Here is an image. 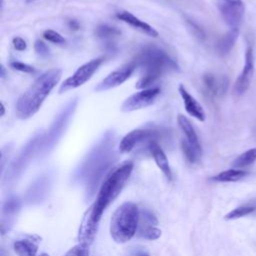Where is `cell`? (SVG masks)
<instances>
[{
	"label": "cell",
	"mask_w": 256,
	"mask_h": 256,
	"mask_svg": "<svg viewBox=\"0 0 256 256\" xmlns=\"http://www.w3.org/2000/svg\"><path fill=\"white\" fill-rule=\"evenodd\" d=\"M115 144V133L112 130L106 131L75 170L74 180L85 184L88 199L95 194L100 182L107 176L117 159Z\"/></svg>",
	"instance_id": "obj_1"
},
{
	"label": "cell",
	"mask_w": 256,
	"mask_h": 256,
	"mask_svg": "<svg viewBox=\"0 0 256 256\" xmlns=\"http://www.w3.org/2000/svg\"><path fill=\"white\" fill-rule=\"evenodd\" d=\"M134 61L140 71L135 87L140 90L152 88V85L167 72L179 71L176 61L164 50L155 46L143 48Z\"/></svg>",
	"instance_id": "obj_2"
},
{
	"label": "cell",
	"mask_w": 256,
	"mask_h": 256,
	"mask_svg": "<svg viewBox=\"0 0 256 256\" xmlns=\"http://www.w3.org/2000/svg\"><path fill=\"white\" fill-rule=\"evenodd\" d=\"M62 70L52 68L41 74L18 98L15 106L16 116L19 119H28L34 116L43 102L58 84Z\"/></svg>",
	"instance_id": "obj_3"
},
{
	"label": "cell",
	"mask_w": 256,
	"mask_h": 256,
	"mask_svg": "<svg viewBox=\"0 0 256 256\" xmlns=\"http://www.w3.org/2000/svg\"><path fill=\"white\" fill-rule=\"evenodd\" d=\"M134 168L132 161H125L110 171L101 183L93 205L88 209L91 218L99 223L103 212L120 194Z\"/></svg>",
	"instance_id": "obj_4"
},
{
	"label": "cell",
	"mask_w": 256,
	"mask_h": 256,
	"mask_svg": "<svg viewBox=\"0 0 256 256\" xmlns=\"http://www.w3.org/2000/svg\"><path fill=\"white\" fill-rule=\"evenodd\" d=\"M140 220L136 204L125 202L114 212L110 223V234L117 243H125L135 235Z\"/></svg>",
	"instance_id": "obj_5"
},
{
	"label": "cell",
	"mask_w": 256,
	"mask_h": 256,
	"mask_svg": "<svg viewBox=\"0 0 256 256\" xmlns=\"http://www.w3.org/2000/svg\"><path fill=\"white\" fill-rule=\"evenodd\" d=\"M77 104H78L77 98H73L69 100L65 104V106L58 112V114L54 117L49 129L45 134H43L39 155L45 156L49 154L57 145V143L65 133L69 125V122L76 111Z\"/></svg>",
	"instance_id": "obj_6"
},
{
	"label": "cell",
	"mask_w": 256,
	"mask_h": 256,
	"mask_svg": "<svg viewBox=\"0 0 256 256\" xmlns=\"http://www.w3.org/2000/svg\"><path fill=\"white\" fill-rule=\"evenodd\" d=\"M42 138V133H36L22 147L17 156L12 160L10 165L7 167L4 176V184L10 186L21 177V175L26 170L34 156L36 154H39Z\"/></svg>",
	"instance_id": "obj_7"
},
{
	"label": "cell",
	"mask_w": 256,
	"mask_h": 256,
	"mask_svg": "<svg viewBox=\"0 0 256 256\" xmlns=\"http://www.w3.org/2000/svg\"><path fill=\"white\" fill-rule=\"evenodd\" d=\"M102 62H103V58L98 57L81 65L70 77H68L63 81V83L60 85L59 93L63 94L65 92L76 89L82 86L83 84H85L88 80L91 79L94 73L98 70Z\"/></svg>",
	"instance_id": "obj_8"
},
{
	"label": "cell",
	"mask_w": 256,
	"mask_h": 256,
	"mask_svg": "<svg viewBox=\"0 0 256 256\" xmlns=\"http://www.w3.org/2000/svg\"><path fill=\"white\" fill-rule=\"evenodd\" d=\"M216 6L230 29L239 28L245 13V5L242 0H217Z\"/></svg>",
	"instance_id": "obj_9"
},
{
	"label": "cell",
	"mask_w": 256,
	"mask_h": 256,
	"mask_svg": "<svg viewBox=\"0 0 256 256\" xmlns=\"http://www.w3.org/2000/svg\"><path fill=\"white\" fill-rule=\"evenodd\" d=\"M161 136V133L158 130L152 128H137L128 132L120 141L118 145V150L121 153L131 152L135 146L140 143H146L156 140Z\"/></svg>",
	"instance_id": "obj_10"
},
{
	"label": "cell",
	"mask_w": 256,
	"mask_h": 256,
	"mask_svg": "<svg viewBox=\"0 0 256 256\" xmlns=\"http://www.w3.org/2000/svg\"><path fill=\"white\" fill-rule=\"evenodd\" d=\"M160 94L159 87H152L148 89H142L126 98L122 103L120 109L123 112H132L139 109L146 108L152 105L158 95Z\"/></svg>",
	"instance_id": "obj_11"
},
{
	"label": "cell",
	"mask_w": 256,
	"mask_h": 256,
	"mask_svg": "<svg viewBox=\"0 0 256 256\" xmlns=\"http://www.w3.org/2000/svg\"><path fill=\"white\" fill-rule=\"evenodd\" d=\"M137 65L135 61H131L129 63L124 64L123 66L117 68L116 70L110 72L104 79H102L95 87L96 92L107 91L109 89L115 88L121 84H123L135 71Z\"/></svg>",
	"instance_id": "obj_12"
},
{
	"label": "cell",
	"mask_w": 256,
	"mask_h": 256,
	"mask_svg": "<svg viewBox=\"0 0 256 256\" xmlns=\"http://www.w3.org/2000/svg\"><path fill=\"white\" fill-rule=\"evenodd\" d=\"M51 187V178L49 175H41L36 178L26 190L24 200L29 205L42 203L47 197Z\"/></svg>",
	"instance_id": "obj_13"
},
{
	"label": "cell",
	"mask_w": 256,
	"mask_h": 256,
	"mask_svg": "<svg viewBox=\"0 0 256 256\" xmlns=\"http://www.w3.org/2000/svg\"><path fill=\"white\" fill-rule=\"evenodd\" d=\"M254 66H255V61H254L253 48L251 46H248L245 52V62H244L243 69L239 74L234 85L235 95L240 96L248 90L251 80L253 78Z\"/></svg>",
	"instance_id": "obj_14"
},
{
	"label": "cell",
	"mask_w": 256,
	"mask_h": 256,
	"mask_svg": "<svg viewBox=\"0 0 256 256\" xmlns=\"http://www.w3.org/2000/svg\"><path fill=\"white\" fill-rule=\"evenodd\" d=\"M158 220L149 210L140 212V220L137 229L138 236L147 240H156L161 236V231L157 228Z\"/></svg>",
	"instance_id": "obj_15"
},
{
	"label": "cell",
	"mask_w": 256,
	"mask_h": 256,
	"mask_svg": "<svg viewBox=\"0 0 256 256\" xmlns=\"http://www.w3.org/2000/svg\"><path fill=\"white\" fill-rule=\"evenodd\" d=\"M178 92L183 100V104L185 107L186 112L194 117L195 119H197L198 121H205L206 118V114L205 111L203 109V107L201 106V104L187 91V89L184 87L183 84H180L178 87Z\"/></svg>",
	"instance_id": "obj_16"
},
{
	"label": "cell",
	"mask_w": 256,
	"mask_h": 256,
	"mask_svg": "<svg viewBox=\"0 0 256 256\" xmlns=\"http://www.w3.org/2000/svg\"><path fill=\"white\" fill-rule=\"evenodd\" d=\"M203 82L208 93L214 97H222L225 95L229 86V79L226 75L206 74L203 77Z\"/></svg>",
	"instance_id": "obj_17"
},
{
	"label": "cell",
	"mask_w": 256,
	"mask_h": 256,
	"mask_svg": "<svg viewBox=\"0 0 256 256\" xmlns=\"http://www.w3.org/2000/svg\"><path fill=\"white\" fill-rule=\"evenodd\" d=\"M116 17L121 20L122 22L128 24L129 26H131L132 28H134L135 30L150 36V37H158V32L148 23L142 21L141 19H139L138 17H136L135 15H133L132 13L128 12V11H119L116 13Z\"/></svg>",
	"instance_id": "obj_18"
},
{
	"label": "cell",
	"mask_w": 256,
	"mask_h": 256,
	"mask_svg": "<svg viewBox=\"0 0 256 256\" xmlns=\"http://www.w3.org/2000/svg\"><path fill=\"white\" fill-rule=\"evenodd\" d=\"M21 209V200L17 196H9L2 205V220L1 227L2 231H4L5 227L7 229L12 225L15 216Z\"/></svg>",
	"instance_id": "obj_19"
},
{
	"label": "cell",
	"mask_w": 256,
	"mask_h": 256,
	"mask_svg": "<svg viewBox=\"0 0 256 256\" xmlns=\"http://www.w3.org/2000/svg\"><path fill=\"white\" fill-rule=\"evenodd\" d=\"M97 228H98V223L91 218L87 210L79 228V233H78L79 244L89 247L95 238V235L97 233Z\"/></svg>",
	"instance_id": "obj_20"
},
{
	"label": "cell",
	"mask_w": 256,
	"mask_h": 256,
	"mask_svg": "<svg viewBox=\"0 0 256 256\" xmlns=\"http://www.w3.org/2000/svg\"><path fill=\"white\" fill-rule=\"evenodd\" d=\"M147 149L151 153L155 163L157 164L158 168L163 172V174L166 176L168 180L172 179V171L167 159L166 154L158 144L156 140H153L147 144Z\"/></svg>",
	"instance_id": "obj_21"
},
{
	"label": "cell",
	"mask_w": 256,
	"mask_h": 256,
	"mask_svg": "<svg viewBox=\"0 0 256 256\" xmlns=\"http://www.w3.org/2000/svg\"><path fill=\"white\" fill-rule=\"evenodd\" d=\"M177 123H178L179 128L181 129V131L185 135V140L187 141V143L190 146H192L197 152L202 154L201 144L199 142L198 136H197V134L195 132V129L192 126L190 120L186 116L179 114L178 117H177Z\"/></svg>",
	"instance_id": "obj_22"
},
{
	"label": "cell",
	"mask_w": 256,
	"mask_h": 256,
	"mask_svg": "<svg viewBox=\"0 0 256 256\" xmlns=\"http://www.w3.org/2000/svg\"><path fill=\"white\" fill-rule=\"evenodd\" d=\"M239 35V28L230 29L216 43V51L220 56L227 55L234 47Z\"/></svg>",
	"instance_id": "obj_23"
},
{
	"label": "cell",
	"mask_w": 256,
	"mask_h": 256,
	"mask_svg": "<svg viewBox=\"0 0 256 256\" xmlns=\"http://www.w3.org/2000/svg\"><path fill=\"white\" fill-rule=\"evenodd\" d=\"M38 239L34 237L19 239L14 242V250L18 256H36L38 251Z\"/></svg>",
	"instance_id": "obj_24"
},
{
	"label": "cell",
	"mask_w": 256,
	"mask_h": 256,
	"mask_svg": "<svg viewBox=\"0 0 256 256\" xmlns=\"http://www.w3.org/2000/svg\"><path fill=\"white\" fill-rule=\"evenodd\" d=\"M247 175V172L239 169H229L220 172L219 174L212 177V180L217 182H235Z\"/></svg>",
	"instance_id": "obj_25"
},
{
	"label": "cell",
	"mask_w": 256,
	"mask_h": 256,
	"mask_svg": "<svg viewBox=\"0 0 256 256\" xmlns=\"http://www.w3.org/2000/svg\"><path fill=\"white\" fill-rule=\"evenodd\" d=\"M256 160V148H251L239 155L232 163L233 167L242 168L252 164Z\"/></svg>",
	"instance_id": "obj_26"
},
{
	"label": "cell",
	"mask_w": 256,
	"mask_h": 256,
	"mask_svg": "<svg viewBox=\"0 0 256 256\" xmlns=\"http://www.w3.org/2000/svg\"><path fill=\"white\" fill-rule=\"evenodd\" d=\"M95 34L100 39H111L116 36H119L121 32L116 27H113L107 24H102L96 28Z\"/></svg>",
	"instance_id": "obj_27"
},
{
	"label": "cell",
	"mask_w": 256,
	"mask_h": 256,
	"mask_svg": "<svg viewBox=\"0 0 256 256\" xmlns=\"http://www.w3.org/2000/svg\"><path fill=\"white\" fill-rule=\"evenodd\" d=\"M181 148H182V151H183V154H184L186 160L189 163H196L200 160L202 154H200L192 146H190L185 139H183L181 141Z\"/></svg>",
	"instance_id": "obj_28"
},
{
	"label": "cell",
	"mask_w": 256,
	"mask_h": 256,
	"mask_svg": "<svg viewBox=\"0 0 256 256\" xmlns=\"http://www.w3.org/2000/svg\"><path fill=\"white\" fill-rule=\"evenodd\" d=\"M255 209H256V208H255L254 206H248V205L240 206V207H237V208L233 209V210L230 211L228 214H226L225 219L231 220V219L240 218V217H243V216H246V215L252 213L253 211H255Z\"/></svg>",
	"instance_id": "obj_29"
},
{
	"label": "cell",
	"mask_w": 256,
	"mask_h": 256,
	"mask_svg": "<svg viewBox=\"0 0 256 256\" xmlns=\"http://www.w3.org/2000/svg\"><path fill=\"white\" fill-rule=\"evenodd\" d=\"M43 37L44 39H46L47 41L54 43V44H65L66 43V39L59 34L58 32L51 30V29H47L43 32Z\"/></svg>",
	"instance_id": "obj_30"
},
{
	"label": "cell",
	"mask_w": 256,
	"mask_h": 256,
	"mask_svg": "<svg viewBox=\"0 0 256 256\" xmlns=\"http://www.w3.org/2000/svg\"><path fill=\"white\" fill-rule=\"evenodd\" d=\"M64 256H89V247L78 244L72 247Z\"/></svg>",
	"instance_id": "obj_31"
},
{
	"label": "cell",
	"mask_w": 256,
	"mask_h": 256,
	"mask_svg": "<svg viewBox=\"0 0 256 256\" xmlns=\"http://www.w3.org/2000/svg\"><path fill=\"white\" fill-rule=\"evenodd\" d=\"M9 66L14 70L24 72V73H34V72H36V70L33 66H31L29 64H26V63H23V62H20V61H12V62L9 63Z\"/></svg>",
	"instance_id": "obj_32"
},
{
	"label": "cell",
	"mask_w": 256,
	"mask_h": 256,
	"mask_svg": "<svg viewBox=\"0 0 256 256\" xmlns=\"http://www.w3.org/2000/svg\"><path fill=\"white\" fill-rule=\"evenodd\" d=\"M34 50H35V52L38 55H40L42 57H45V56H47L49 54L48 46L43 41H41V40H36L35 41V43H34Z\"/></svg>",
	"instance_id": "obj_33"
},
{
	"label": "cell",
	"mask_w": 256,
	"mask_h": 256,
	"mask_svg": "<svg viewBox=\"0 0 256 256\" xmlns=\"http://www.w3.org/2000/svg\"><path fill=\"white\" fill-rule=\"evenodd\" d=\"M12 44H13L14 48L18 51H24L27 48L26 41L21 37H14L12 39Z\"/></svg>",
	"instance_id": "obj_34"
},
{
	"label": "cell",
	"mask_w": 256,
	"mask_h": 256,
	"mask_svg": "<svg viewBox=\"0 0 256 256\" xmlns=\"http://www.w3.org/2000/svg\"><path fill=\"white\" fill-rule=\"evenodd\" d=\"M132 256H150L148 252H146L145 250H141V249H135L132 251Z\"/></svg>",
	"instance_id": "obj_35"
},
{
	"label": "cell",
	"mask_w": 256,
	"mask_h": 256,
	"mask_svg": "<svg viewBox=\"0 0 256 256\" xmlns=\"http://www.w3.org/2000/svg\"><path fill=\"white\" fill-rule=\"evenodd\" d=\"M0 70H1V74H0V76H1V78H4V77H5V68H4V66H3V65H1Z\"/></svg>",
	"instance_id": "obj_36"
},
{
	"label": "cell",
	"mask_w": 256,
	"mask_h": 256,
	"mask_svg": "<svg viewBox=\"0 0 256 256\" xmlns=\"http://www.w3.org/2000/svg\"><path fill=\"white\" fill-rule=\"evenodd\" d=\"M4 111H5V109H4V105H3V103H1V116H3V115H4Z\"/></svg>",
	"instance_id": "obj_37"
},
{
	"label": "cell",
	"mask_w": 256,
	"mask_h": 256,
	"mask_svg": "<svg viewBox=\"0 0 256 256\" xmlns=\"http://www.w3.org/2000/svg\"><path fill=\"white\" fill-rule=\"evenodd\" d=\"M0 256H7V255H6V253H5V251H4V249H3V248H2V249H1V251H0Z\"/></svg>",
	"instance_id": "obj_38"
},
{
	"label": "cell",
	"mask_w": 256,
	"mask_h": 256,
	"mask_svg": "<svg viewBox=\"0 0 256 256\" xmlns=\"http://www.w3.org/2000/svg\"><path fill=\"white\" fill-rule=\"evenodd\" d=\"M39 256H49L48 254H46V253H42V254H40Z\"/></svg>",
	"instance_id": "obj_39"
},
{
	"label": "cell",
	"mask_w": 256,
	"mask_h": 256,
	"mask_svg": "<svg viewBox=\"0 0 256 256\" xmlns=\"http://www.w3.org/2000/svg\"><path fill=\"white\" fill-rule=\"evenodd\" d=\"M28 1H29V2H31V1H35V0H28Z\"/></svg>",
	"instance_id": "obj_40"
}]
</instances>
